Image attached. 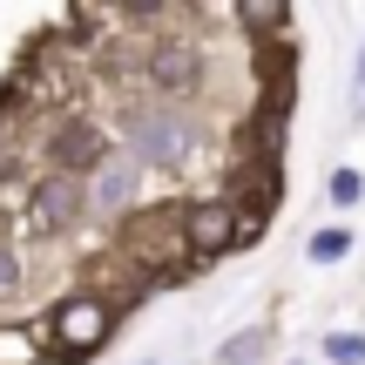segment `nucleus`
I'll return each instance as SVG.
<instances>
[{
    "label": "nucleus",
    "instance_id": "7ed1b4c3",
    "mask_svg": "<svg viewBox=\"0 0 365 365\" xmlns=\"http://www.w3.org/2000/svg\"><path fill=\"white\" fill-rule=\"evenodd\" d=\"M27 210H34V230H68V223L88 210V190H81V176H61V170H54L34 190V203H27Z\"/></svg>",
    "mask_w": 365,
    "mask_h": 365
},
{
    "label": "nucleus",
    "instance_id": "1a4fd4ad",
    "mask_svg": "<svg viewBox=\"0 0 365 365\" xmlns=\"http://www.w3.org/2000/svg\"><path fill=\"white\" fill-rule=\"evenodd\" d=\"M325 352L339 359V365H359V359H365V339H352V331H331V339H325Z\"/></svg>",
    "mask_w": 365,
    "mask_h": 365
},
{
    "label": "nucleus",
    "instance_id": "0eeeda50",
    "mask_svg": "<svg viewBox=\"0 0 365 365\" xmlns=\"http://www.w3.org/2000/svg\"><path fill=\"white\" fill-rule=\"evenodd\" d=\"M190 75H196V54L182 48V41H170V48L156 54V81H163V88H182Z\"/></svg>",
    "mask_w": 365,
    "mask_h": 365
},
{
    "label": "nucleus",
    "instance_id": "20e7f679",
    "mask_svg": "<svg viewBox=\"0 0 365 365\" xmlns=\"http://www.w3.org/2000/svg\"><path fill=\"white\" fill-rule=\"evenodd\" d=\"M182 244H190L196 257L230 250L237 244V210L230 203H196V210H182Z\"/></svg>",
    "mask_w": 365,
    "mask_h": 365
},
{
    "label": "nucleus",
    "instance_id": "f03ea898",
    "mask_svg": "<svg viewBox=\"0 0 365 365\" xmlns=\"http://www.w3.org/2000/svg\"><path fill=\"white\" fill-rule=\"evenodd\" d=\"M129 149L176 170V163H190V149H196V122L182 115L176 102H149V108H135V115H129Z\"/></svg>",
    "mask_w": 365,
    "mask_h": 365
},
{
    "label": "nucleus",
    "instance_id": "4468645a",
    "mask_svg": "<svg viewBox=\"0 0 365 365\" xmlns=\"http://www.w3.org/2000/svg\"><path fill=\"white\" fill-rule=\"evenodd\" d=\"M359 88H365V75H359Z\"/></svg>",
    "mask_w": 365,
    "mask_h": 365
},
{
    "label": "nucleus",
    "instance_id": "9b49d317",
    "mask_svg": "<svg viewBox=\"0 0 365 365\" xmlns=\"http://www.w3.org/2000/svg\"><path fill=\"white\" fill-rule=\"evenodd\" d=\"M14 291H21V257L0 244V298H14Z\"/></svg>",
    "mask_w": 365,
    "mask_h": 365
},
{
    "label": "nucleus",
    "instance_id": "9d476101",
    "mask_svg": "<svg viewBox=\"0 0 365 365\" xmlns=\"http://www.w3.org/2000/svg\"><path fill=\"white\" fill-rule=\"evenodd\" d=\"M345 250H352V237H345V230H318L312 237V257L318 264H325V257H345Z\"/></svg>",
    "mask_w": 365,
    "mask_h": 365
},
{
    "label": "nucleus",
    "instance_id": "423d86ee",
    "mask_svg": "<svg viewBox=\"0 0 365 365\" xmlns=\"http://www.w3.org/2000/svg\"><path fill=\"white\" fill-rule=\"evenodd\" d=\"M129 196H135V156H108L102 176H95V196H88V203L95 210H122Z\"/></svg>",
    "mask_w": 365,
    "mask_h": 365
},
{
    "label": "nucleus",
    "instance_id": "6e6552de",
    "mask_svg": "<svg viewBox=\"0 0 365 365\" xmlns=\"http://www.w3.org/2000/svg\"><path fill=\"white\" fill-rule=\"evenodd\" d=\"M264 345H271V331H244V339L223 345V365H250V359H264Z\"/></svg>",
    "mask_w": 365,
    "mask_h": 365
},
{
    "label": "nucleus",
    "instance_id": "ddd939ff",
    "mask_svg": "<svg viewBox=\"0 0 365 365\" xmlns=\"http://www.w3.org/2000/svg\"><path fill=\"white\" fill-rule=\"evenodd\" d=\"M244 21L250 27H277V21H284V7H244Z\"/></svg>",
    "mask_w": 365,
    "mask_h": 365
},
{
    "label": "nucleus",
    "instance_id": "f8f14e48",
    "mask_svg": "<svg viewBox=\"0 0 365 365\" xmlns=\"http://www.w3.org/2000/svg\"><path fill=\"white\" fill-rule=\"evenodd\" d=\"M352 196H359V176L339 170V176H331V203H352Z\"/></svg>",
    "mask_w": 365,
    "mask_h": 365
},
{
    "label": "nucleus",
    "instance_id": "39448f33",
    "mask_svg": "<svg viewBox=\"0 0 365 365\" xmlns=\"http://www.w3.org/2000/svg\"><path fill=\"white\" fill-rule=\"evenodd\" d=\"M54 163H61V176L102 170V163H108V149H102V129H95V122H68V129L54 135Z\"/></svg>",
    "mask_w": 365,
    "mask_h": 365
},
{
    "label": "nucleus",
    "instance_id": "f257e3e1",
    "mask_svg": "<svg viewBox=\"0 0 365 365\" xmlns=\"http://www.w3.org/2000/svg\"><path fill=\"white\" fill-rule=\"evenodd\" d=\"M108 331H115V312H108L102 298H61L48 318V331H41V345H48V359L61 365H81L88 352H102Z\"/></svg>",
    "mask_w": 365,
    "mask_h": 365
}]
</instances>
